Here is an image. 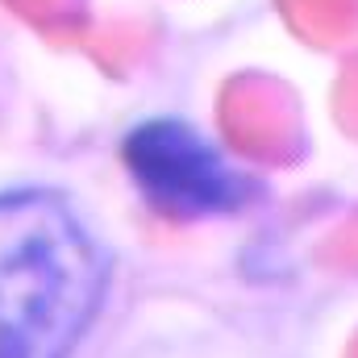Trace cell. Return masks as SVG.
I'll use <instances>...</instances> for the list:
<instances>
[{"mask_svg": "<svg viewBox=\"0 0 358 358\" xmlns=\"http://www.w3.org/2000/svg\"><path fill=\"white\" fill-rule=\"evenodd\" d=\"M108 287V250L50 187L0 192V358H71Z\"/></svg>", "mask_w": 358, "mask_h": 358, "instance_id": "6da1fadb", "label": "cell"}, {"mask_svg": "<svg viewBox=\"0 0 358 358\" xmlns=\"http://www.w3.org/2000/svg\"><path fill=\"white\" fill-rule=\"evenodd\" d=\"M125 171L142 200L167 221H204L246 200V176L192 125L159 117L138 125L121 146Z\"/></svg>", "mask_w": 358, "mask_h": 358, "instance_id": "7a4b0ae2", "label": "cell"}]
</instances>
